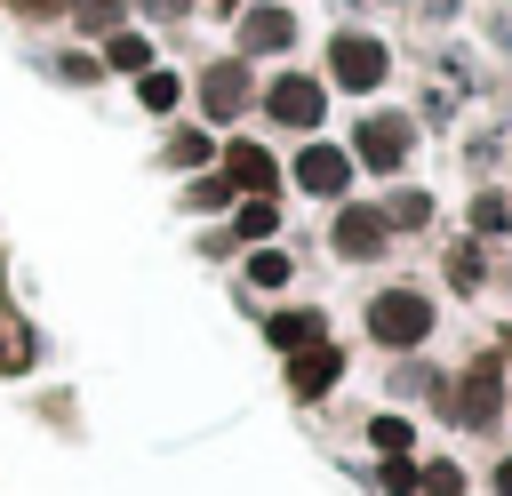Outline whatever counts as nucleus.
I'll list each match as a JSON object with an SVG mask.
<instances>
[{"mask_svg": "<svg viewBox=\"0 0 512 496\" xmlns=\"http://www.w3.org/2000/svg\"><path fill=\"white\" fill-rule=\"evenodd\" d=\"M368 336H376V344H424V336H432V304H424L416 288H384V296L368 304Z\"/></svg>", "mask_w": 512, "mask_h": 496, "instance_id": "obj_1", "label": "nucleus"}, {"mask_svg": "<svg viewBox=\"0 0 512 496\" xmlns=\"http://www.w3.org/2000/svg\"><path fill=\"white\" fill-rule=\"evenodd\" d=\"M328 72H336V88H376V80H384V48L360 40V32H344V40L328 48Z\"/></svg>", "mask_w": 512, "mask_h": 496, "instance_id": "obj_2", "label": "nucleus"}, {"mask_svg": "<svg viewBox=\"0 0 512 496\" xmlns=\"http://www.w3.org/2000/svg\"><path fill=\"white\" fill-rule=\"evenodd\" d=\"M408 136H416V128H408L400 112H376V120H360V136H352V144H360V160H368V168H400V160H408Z\"/></svg>", "mask_w": 512, "mask_h": 496, "instance_id": "obj_3", "label": "nucleus"}, {"mask_svg": "<svg viewBox=\"0 0 512 496\" xmlns=\"http://www.w3.org/2000/svg\"><path fill=\"white\" fill-rule=\"evenodd\" d=\"M264 112L288 120V128H312V120H320V88H312L304 72H280V80L264 88Z\"/></svg>", "mask_w": 512, "mask_h": 496, "instance_id": "obj_4", "label": "nucleus"}, {"mask_svg": "<svg viewBox=\"0 0 512 496\" xmlns=\"http://www.w3.org/2000/svg\"><path fill=\"white\" fill-rule=\"evenodd\" d=\"M296 184H304V192H344V184H352V152L304 144V152H296Z\"/></svg>", "mask_w": 512, "mask_h": 496, "instance_id": "obj_5", "label": "nucleus"}, {"mask_svg": "<svg viewBox=\"0 0 512 496\" xmlns=\"http://www.w3.org/2000/svg\"><path fill=\"white\" fill-rule=\"evenodd\" d=\"M384 232H392V224H384L376 208H344V216H336V256H376Z\"/></svg>", "mask_w": 512, "mask_h": 496, "instance_id": "obj_6", "label": "nucleus"}, {"mask_svg": "<svg viewBox=\"0 0 512 496\" xmlns=\"http://www.w3.org/2000/svg\"><path fill=\"white\" fill-rule=\"evenodd\" d=\"M224 184H240L248 200H264V192H272V152H256V144H232V152H224Z\"/></svg>", "mask_w": 512, "mask_h": 496, "instance_id": "obj_7", "label": "nucleus"}, {"mask_svg": "<svg viewBox=\"0 0 512 496\" xmlns=\"http://www.w3.org/2000/svg\"><path fill=\"white\" fill-rule=\"evenodd\" d=\"M288 384H296L304 400H320V392L336 384V352H328V344H304V352L288 360Z\"/></svg>", "mask_w": 512, "mask_h": 496, "instance_id": "obj_8", "label": "nucleus"}, {"mask_svg": "<svg viewBox=\"0 0 512 496\" xmlns=\"http://www.w3.org/2000/svg\"><path fill=\"white\" fill-rule=\"evenodd\" d=\"M200 104H208L216 120H224V112H240V104H248V72H240V64H216V72L200 80Z\"/></svg>", "mask_w": 512, "mask_h": 496, "instance_id": "obj_9", "label": "nucleus"}, {"mask_svg": "<svg viewBox=\"0 0 512 496\" xmlns=\"http://www.w3.org/2000/svg\"><path fill=\"white\" fill-rule=\"evenodd\" d=\"M288 32H296V24H288L280 8H248V24H240V40H248L256 56H272V48H288Z\"/></svg>", "mask_w": 512, "mask_h": 496, "instance_id": "obj_10", "label": "nucleus"}, {"mask_svg": "<svg viewBox=\"0 0 512 496\" xmlns=\"http://www.w3.org/2000/svg\"><path fill=\"white\" fill-rule=\"evenodd\" d=\"M264 336H272L280 352H304V344L320 336V320H312V312H272V328H264Z\"/></svg>", "mask_w": 512, "mask_h": 496, "instance_id": "obj_11", "label": "nucleus"}, {"mask_svg": "<svg viewBox=\"0 0 512 496\" xmlns=\"http://www.w3.org/2000/svg\"><path fill=\"white\" fill-rule=\"evenodd\" d=\"M464 424H488L496 416V368H472V384H464V408H456Z\"/></svg>", "mask_w": 512, "mask_h": 496, "instance_id": "obj_12", "label": "nucleus"}, {"mask_svg": "<svg viewBox=\"0 0 512 496\" xmlns=\"http://www.w3.org/2000/svg\"><path fill=\"white\" fill-rule=\"evenodd\" d=\"M232 232H240V240H272V232H280V208H272V200H240Z\"/></svg>", "mask_w": 512, "mask_h": 496, "instance_id": "obj_13", "label": "nucleus"}, {"mask_svg": "<svg viewBox=\"0 0 512 496\" xmlns=\"http://www.w3.org/2000/svg\"><path fill=\"white\" fill-rule=\"evenodd\" d=\"M288 272H296V264H288L280 248H256V256H248V280H256V288H288Z\"/></svg>", "mask_w": 512, "mask_h": 496, "instance_id": "obj_14", "label": "nucleus"}, {"mask_svg": "<svg viewBox=\"0 0 512 496\" xmlns=\"http://www.w3.org/2000/svg\"><path fill=\"white\" fill-rule=\"evenodd\" d=\"M200 160H208V136L200 128H176L168 136V168H200Z\"/></svg>", "mask_w": 512, "mask_h": 496, "instance_id": "obj_15", "label": "nucleus"}, {"mask_svg": "<svg viewBox=\"0 0 512 496\" xmlns=\"http://www.w3.org/2000/svg\"><path fill=\"white\" fill-rule=\"evenodd\" d=\"M136 96H144L152 112H168V104H176V72H160V64H152V72L136 80Z\"/></svg>", "mask_w": 512, "mask_h": 496, "instance_id": "obj_16", "label": "nucleus"}, {"mask_svg": "<svg viewBox=\"0 0 512 496\" xmlns=\"http://www.w3.org/2000/svg\"><path fill=\"white\" fill-rule=\"evenodd\" d=\"M192 208H200V216H216V208H232V184H224V168L192 184Z\"/></svg>", "mask_w": 512, "mask_h": 496, "instance_id": "obj_17", "label": "nucleus"}, {"mask_svg": "<svg viewBox=\"0 0 512 496\" xmlns=\"http://www.w3.org/2000/svg\"><path fill=\"white\" fill-rule=\"evenodd\" d=\"M368 440H376V448H384V456H400V448H408V440H416V432H408V424H400V416H376V432H368Z\"/></svg>", "mask_w": 512, "mask_h": 496, "instance_id": "obj_18", "label": "nucleus"}, {"mask_svg": "<svg viewBox=\"0 0 512 496\" xmlns=\"http://www.w3.org/2000/svg\"><path fill=\"white\" fill-rule=\"evenodd\" d=\"M112 64H128V72H144V40H136V32H120V40H112Z\"/></svg>", "mask_w": 512, "mask_h": 496, "instance_id": "obj_19", "label": "nucleus"}, {"mask_svg": "<svg viewBox=\"0 0 512 496\" xmlns=\"http://www.w3.org/2000/svg\"><path fill=\"white\" fill-rule=\"evenodd\" d=\"M496 496H512V456H504V464H496Z\"/></svg>", "mask_w": 512, "mask_h": 496, "instance_id": "obj_20", "label": "nucleus"}, {"mask_svg": "<svg viewBox=\"0 0 512 496\" xmlns=\"http://www.w3.org/2000/svg\"><path fill=\"white\" fill-rule=\"evenodd\" d=\"M144 8H184V0H144Z\"/></svg>", "mask_w": 512, "mask_h": 496, "instance_id": "obj_21", "label": "nucleus"}]
</instances>
